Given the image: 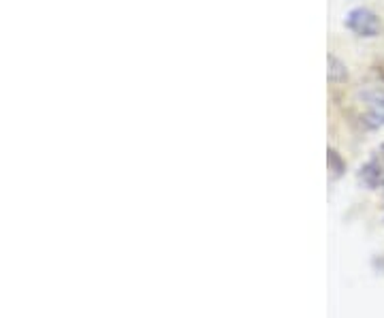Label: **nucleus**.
<instances>
[{
	"label": "nucleus",
	"instance_id": "nucleus-1",
	"mask_svg": "<svg viewBox=\"0 0 384 318\" xmlns=\"http://www.w3.org/2000/svg\"><path fill=\"white\" fill-rule=\"evenodd\" d=\"M361 100L365 103L367 114H365V122L376 128L384 124V92L380 88H367L361 92Z\"/></svg>",
	"mask_w": 384,
	"mask_h": 318
},
{
	"label": "nucleus",
	"instance_id": "nucleus-3",
	"mask_svg": "<svg viewBox=\"0 0 384 318\" xmlns=\"http://www.w3.org/2000/svg\"><path fill=\"white\" fill-rule=\"evenodd\" d=\"M359 178L367 188H378L380 184H384V169L380 167V162H369L361 169Z\"/></svg>",
	"mask_w": 384,
	"mask_h": 318
},
{
	"label": "nucleus",
	"instance_id": "nucleus-4",
	"mask_svg": "<svg viewBox=\"0 0 384 318\" xmlns=\"http://www.w3.org/2000/svg\"><path fill=\"white\" fill-rule=\"evenodd\" d=\"M346 77H348L346 66H344L335 56H329V82L339 84V82H344Z\"/></svg>",
	"mask_w": 384,
	"mask_h": 318
},
{
	"label": "nucleus",
	"instance_id": "nucleus-6",
	"mask_svg": "<svg viewBox=\"0 0 384 318\" xmlns=\"http://www.w3.org/2000/svg\"><path fill=\"white\" fill-rule=\"evenodd\" d=\"M380 160H382V162H384V144H382V146H380Z\"/></svg>",
	"mask_w": 384,
	"mask_h": 318
},
{
	"label": "nucleus",
	"instance_id": "nucleus-2",
	"mask_svg": "<svg viewBox=\"0 0 384 318\" xmlns=\"http://www.w3.org/2000/svg\"><path fill=\"white\" fill-rule=\"evenodd\" d=\"M348 28L361 34V37H376L380 30V22L369 9H355L348 15Z\"/></svg>",
	"mask_w": 384,
	"mask_h": 318
},
{
	"label": "nucleus",
	"instance_id": "nucleus-5",
	"mask_svg": "<svg viewBox=\"0 0 384 318\" xmlns=\"http://www.w3.org/2000/svg\"><path fill=\"white\" fill-rule=\"evenodd\" d=\"M329 169L333 171V175H335V178H339V175H341V171H344V162H341V158L331 150L329 152Z\"/></svg>",
	"mask_w": 384,
	"mask_h": 318
}]
</instances>
